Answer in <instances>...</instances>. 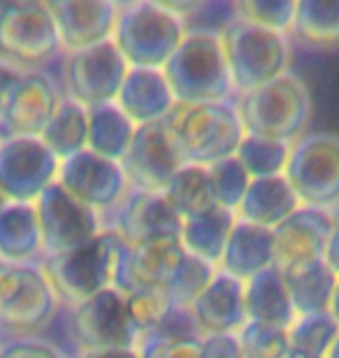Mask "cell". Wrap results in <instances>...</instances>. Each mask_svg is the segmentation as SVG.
<instances>
[{"instance_id":"obj_1","label":"cell","mask_w":339,"mask_h":358,"mask_svg":"<svg viewBox=\"0 0 339 358\" xmlns=\"http://www.w3.org/2000/svg\"><path fill=\"white\" fill-rule=\"evenodd\" d=\"M165 124L184 163L205 168L235 156L247 135L235 100L177 103Z\"/></svg>"},{"instance_id":"obj_2","label":"cell","mask_w":339,"mask_h":358,"mask_svg":"<svg viewBox=\"0 0 339 358\" xmlns=\"http://www.w3.org/2000/svg\"><path fill=\"white\" fill-rule=\"evenodd\" d=\"M163 73L179 105L233 100L235 89L221 33L209 28H191Z\"/></svg>"},{"instance_id":"obj_3","label":"cell","mask_w":339,"mask_h":358,"mask_svg":"<svg viewBox=\"0 0 339 358\" xmlns=\"http://www.w3.org/2000/svg\"><path fill=\"white\" fill-rule=\"evenodd\" d=\"M186 35L189 24L184 14L168 3L133 0L121 5L112 40L131 68H163Z\"/></svg>"},{"instance_id":"obj_4","label":"cell","mask_w":339,"mask_h":358,"mask_svg":"<svg viewBox=\"0 0 339 358\" xmlns=\"http://www.w3.org/2000/svg\"><path fill=\"white\" fill-rule=\"evenodd\" d=\"M237 110L249 135L293 145L312 121V93L305 80L286 73L254 91L237 96Z\"/></svg>"},{"instance_id":"obj_5","label":"cell","mask_w":339,"mask_h":358,"mask_svg":"<svg viewBox=\"0 0 339 358\" xmlns=\"http://www.w3.org/2000/svg\"><path fill=\"white\" fill-rule=\"evenodd\" d=\"M124 245L126 242L119 233L103 231L98 238L72 252L45 256L40 266L61 303L77 307L114 286V272Z\"/></svg>"},{"instance_id":"obj_6","label":"cell","mask_w":339,"mask_h":358,"mask_svg":"<svg viewBox=\"0 0 339 358\" xmlns=\"http://www.w3.org/2000/svg\"><path fill=\"white\" fill-rule=\"evenodd\" d=\"M221 40L237 96L288 73L291 45L286 33L270 31L237 17L223 28Z\"/></svg>"},{"instance_id":"obj_7","label":"cell","mask_w":339,"mask_h":358,"mask_svg":"<svg viewBox=\"0 0 339 358\" xmlns=\"http://www.w3.org/2000/svg\"><path fill=\"white\" fill-rule=\"evenodd\" d=\"M59 296L40 263L0 261V328L38 335L52 324Z\"/></svg>"},{"instance_id":"obj_8","label":"cell","mask_w":339,"mask_h":358,"mask_svg":"<svg viewBox=\"0 0 339 358\" xmlns=\"http://www.w3.org/2000/svg\"><path fill=\"white\" fill-rule=\"evenodd\" d=\"M284 175L302 205L333 212L339 207V135L316 131L295 140Z\"/></svg>"},{"instance_id":"obj_9","label":"cell","mask_w":339,"mask_h":358,"mask_svg":"<svg viewBox=\"0 0 339 358\" xmlns=\"http://www.w3.org/2000/svg\"><path fill=\"white\" fill-rule=\"evenodd\" d=\"M59 52V28L47 0L0 3V59L26 70V66H40Z\"/></svg>"},{"instance_id":"obj_10","label":"cell","mask_w":339,"mask_h":358,"mask_svg":"<svg viewBox=\"0 0 339 358\" xmlns=\"http://www.w3.org/2000/svg\"><path fill=\"white\" fill-rule=\"evenodd\" d=\"M59 170L61 159L40 138H0V193L10 203H35Z\"/></svg>"},{"instance_id":"obj_11","label":"cell","mask_w":339,"mask_h":358,"mask_svg":"<svg viewBox=\"0 0 339 358\" xmlns=\"http://www.w3.org/2000/svg\"><path fill=\"white\" fill-rule=\"evenodd\" d=\"M72 333L79 349H137V331L126 293L110 289L72 307Z\"/></svg>"},{"instance_id":"obj_12","label":"cell","mask_w":339,"mask_h":358,"mask_svg":"<svg viewBox=\"0 0 339 358\" xmlns=\"http://www.w3.org/2000/svg\"><path fill=\"white\" fill-rule=\"evenodd\" d=\"M35 210H38L45 256L72 252L105 231L100 212L77 200L59 182H54L35 200Z\"/></svg>"},{"instance_id":"obj_13","label":"cell","mask_w":339,"mask_h":358,"mask_svg":"<svg viewBox=\"0 0 339 358\" xmlns=\"http://www.w3.org/2000/svg\"><path fill=\"white\" fill-rule=\"evenodd\" d=\"M131 66L114 40L68 54L66 96L84 107L117 103Z\"/></svg>"},{"instance_id":"obj_14","label":"cell","mask_w":339,"mask_h":358,"mask_svg":"<svg viewBox=\"0 0 339 358\" xmlns=\"http://www.w3.org/2000/svg\"><path fill=\"white\" fill-rule=\"evenodd\" d=\"M105 231H114L126 245H137L147 240L175 238L182 240L184 219L179 217L165 193H151L133 189L112 212L100 214Z\"/></svg>"},{"instance_id":"obj_15","label":"cell","mask_w":339,"mask_h":358,"mask_svg":"<svg viewBox=\"0 0 339 358\" xmlns=\"http://www.w3.org/2000/svg\"><path fill=\"white\" fill-rule=\"evenodd\" d=\"M59 184L100 214L112 212L131 191L121 163L105 159L91 149L61 161Z\"/></svg>"},{"instance_id":"obj_16","label":"cell","mask_w":339,"mask_h":358,"mask_svg":"<svg viewBox=\"0 0 339 358\" xmlns=\"http://www.w3.org/2000/svg\"><path fill=\"white\" fill-rule=\"evenodd\" d=\"M184 166L175 142L170 138L168 124L154 121V124L137 126L135 138L121 159V168L133 189L163 193L177 170Z\"/></svg>"},{"instance_id":"obj_17","label":"cell","mask_w":339,"mask_h":358,"mask_svg":"<svg viewBox=\"0 0 339 358\" xmlns=\"http://www.w3.org/2000/svg\"><path fill=\"white\" fill-rule=\"evenodd\" d=\"M61 98L56 84L47 75L26 70L7 93L0 117V138H42L54 112L59 110Z\"/></svg>"},{"instance_id":"obj_18","label":"cell","mask_w":339,"mask_h":358,"mask_svg":"<svg viewBox=\"0 0 339 358\" xmlns=\"http://www.w3.org/2000/svg\"><path fill=\"white\" fill-rule=\"evenodd\" d=\"M59 28L61 49L68 54L114 38L121 5L114 0H47Z\"/></svg>"},{"instance_id":"obj_19","label":"cell","mask_w":339,"mask_h":358,"mask_svg":"<svg viewBox=\"0 0 339 358\" xmlns=\"http://www.w3.org/2000/svg\"><path fill=\"white\" fill-rule=\"evenodd\" d=\"M184 252L186 249L182 240L175 238L124 245L119 254L117 272H114V289H119L121 293H135L163 286Z\"/></svg>"},{"instance_id":"obj_20","label":"cell","mask_w":339,"mask_h":358,"mask_svg":"<svg viewBox=\"0 0 339 358\" xmlns=\"http://www.w3.org/2000/svg\"><path fill=\"white\" fill-rule=\"evenodd\" d=\"M333 235V214L302 205L291 219L274 228V266L286 270L298 263L319 261Z\"/></svg>"},{"instance_id":"obj_21","label":"cell","mask_w":339,"mask_h":358,"mask_svg":"<svg viewBox=\"0 0 339 358\" xmlns=\"http://www.w3.org/2000/svg\"><path fill=\"white\" fill-rule=\"evenodd\" d=\"M200 333L205 335H237L247 326V300L244 282L223 270H216L214 279L191 305Z\"/></svg>"},{"instance_id":"obj_22","label":"cell","mask_w":339,"mask_h":358,"mask_svg":"<svg viewBox=\"0 0 339 358\" xmlns=\"http://www.w3.org/2000/svg\"><path fill=\"white\" fill-rule=\"evenodd\" d=\"M117 103L137 126H142L168 119L177 100L163 68H131Z\"/></svg>"},{"instance_id":"obj_23","label":"cell","mask_w":339,"mask_h":358,"mask_svg":"<svg viewBox=\"0 0 339 358\" xmlns=\"http://www.w3.org/2000/svg\"><path fill=\"white\" fill-rule=\"evenodd\" d=\"M274 266V231L237 219L228 245L223 249L219 270L242 282Z\"/></svg>"},{"instance_id":"obj_24","label":"cell","mask_w":339,"mask_h":358,"mask_svg":"<svg viewBox=\"0 0 339 358\" xmlns=\"http://www.w3.org/2000/svg\"><path fill=\"white\" fill-rule=\"evenodd\" d=\"M300 207H302L300 198L295 196L286 175H277V177L251 179L247 196H244L235 214L237 219L274 231L286 219H291Z\"/></svg>"},{"instance_id":"obj_25","label":"cell","mask_w":339,"mask_h":358,"mask_svg":"<svg viewBox=\"0 0 339 358\" xmlns=\"http://www.w3.org/2000/svg\"><path fill=\"white\" fill-rule=\"evenodd\" d=\"M244 300H247V317L256 324H268L288 331L298 319L284 272L277 266L258 272L256 277L244 282Z\"/></svg>"},{"instance_id":"obj_26","label":"cell","mask_w":339,"mask_h":358,"mask_svg":"<svg viewBox=\"0 0 339 358\" xmlns=\"http://www.w3.org/2000/svg\"><path fill=\"white\" fill-rule=\"evenodd\" d=\"M45 259L35 203H7L0 210V261L35 263Z\"/></svg>"},{"instance_id":"obj_27","label":"cell","mask_w":339,"mask_h":358,"mask_svg":"<svg viewBox=\"0 0 339 358\" xmlns=\"http://www.w3.org/2000/svg\"><path fill=\"white\" fill-rule=\"evenodd\" d=\"M281 272H284L288 293H291L298 317L330 312L339 277L326 261L319 259L309 263H298V266H291Z\"/></svg>"},{"instance_id":"obj_28","label":"cell","mask_w":339,"mask_h":358,"mask_svg":"<svg viewBox=\"0 0 339 358\" xmlns=\"http://www.w3.org/2000/svg\"><path fill=\"white\" fill-rule=\"evenodd\" d=\"M237 214L223 207H212L198 217L184 219L182 226V245L189 254L198 256L212 266L219 268L223 249L228 245V238L233 233Z\"/></svg>"},{"instance_id":"obj_29","label":"cell","mask_w":339,"mask_h":358,"mask_svg":"<svg viewBox=\"0 0 339 358\" xmlns=\"http://www.w3.org/2000/svg\"><path fill=\"white\" fill-rule=\"evenodd\" d=\"M137 124L121 110L119 103L89 107V149L105 159L119 161L126 156L135 138Z\"/></svg>"},{"instance_id":"obj_30","label":"cell","mask_w":339,"mask_h":358,"mask_svg":"<svg viewBox=\"0 0 339 358\" xmlns=\"http://www.w3.org/2000/svg\"><path fill=\"white\" fill-rule=\"evenodd\" d=\"M61 161L89 149V107L68 96L61 98L59 110L40 138Z\"/></svg>"},{"instance_id":"obj_31","label":"cell","mask_w":339,"mask_h":358,"mask_svg":"<svg viewBox=\"0 0 339 358\" xmlns=\"http://www.w3.org/2000/svg\"><path fill=\"white\" fill-rule=\"evenodd\" d=\"M163 193L182 219L198 217V214L216 207L212 179H209V168L205 166L184 163V166L177 170V175L170 179V184L165 186Z\"/></svg>"},{"instance_id":"obj_32","label":"cell","mask_w":339,"mask_h":358,"mask_svg":"<svg viewBox=\"0 0 339 358\" xmlns=\"http://www.w3.org/2000/svg\"><path fill=\"white\" fill-rule=\"evenodd\" d=\"M302 42L316 47L339 45V0H298L293 31Z\"/></svg>"},{"instance_id":"obj_33","label":"cell","mask_w":339,"mask_h":358,"mask_svg":"<svg viewBox=\"0 0 339 358\" xmlns=\"http://www.w3.org/2000/svg\"><path fill=\"white\" fill-rule=\"evenodd\" d=\"M288 156H291V145L281 140L261 138V135H244L235 159L242 163L251 179L277 177L286 173Z\"/></svg>"},{"instance_id":"obj_34","label":"cell","mask_w":339,"mask_h":358,"mask_svg":"<svg viewBox=\"0 0 339 358\" xmlns=\"http://www.w3.org/2000/svg\"><path fill=\"white\" fill-rule=\"evenodd\" d=\"M337 338H339V324L330 312L302 314V317L295 319V324L288 328L291 352L302 354V356L326 358Z\"/></svg>"},{"instance_id":"obj_35","label":"cell","mask_w":339,"mask_h":358,"mask_svg":"<svg viewBox=\"0 0 339 358\" xmlns=\"http://www.w3.org/2000/svg\"><path fill=\"white\" fill-rule=\"evenodd\" d=\"M216 270L219 268L212 266V263L184 252L182 259L177 261V266L172 268L170 277L165 279L163 289L168 293V298L172 300V305L191 307L198 300L200 293L209 286V282L214 279Z\"/></svg>"},{"instance_id":"obj_36","label":"cell","mask_w":339,"mask_h":358,"mask_svg":"<svg viewBox=\"0 0 339 358\" xmlns=\"http://www.w3.org/2000/svg\"><path fill=\"white\" fill-rule=\"evenodd\" d=\"M244 358H291V340L288 331L268 324L247 321V326L237 333Z\"/></svg>"},{"instance_id":"obj_37","label":"cell","mask_w":339,"mask_h":358,"mask_svg":"<svg viewBox=\"0 0 339 358\" xmlns=\"http://www.w3.org/2000/svg\"><path fill=\"white\" fill-rule=\"evenodd\" d=\"M209 179H212L216 205L230 212H235L237 207H240L251 184L249 173L242 168V163L237 161L235 156L209 166Z\"/></svg>"},{"instance_id":"obj_38","label":"cell","mask_w":339,"mask_h":358,"mask_svg":"<svg viewBox=\"0 0 339 358\" xmlns=\"http://www.w3.org/2000/svg\"><path fill=\"white\" fill-rule=\"evenodd\" d=\"M235 7L240 19L288 35L293 31L298 3L295 0H240Z\"/></svg>"},{"instance_id":"obj_39","label":"cell","mask_w":339,"mask_h":358,"mask_svg":"<svg viewBox=\"0 0 339 358\" xmlns=\"http://www.w3.org/2000/svg\"><path fill=\"white\" fill-rule=\"evenodd\" d=\"M128 307H131L133 321L137 331L144 338L165 319V314L170 312L172 300L168 298L163 286H154V289H142L135 293H126Z\"/></svg>"},{"instance_id":"obj_40","label":"cell","mask_w":339,"mask_h":358,"mask_svg":"<svg viewBox=\"0 0 339 358\" xmlns=\"http://www.w3.org/2000/svg\"><path fill=\"white\" fill-rule=\"evenodd\" d=\"M144 338H165V340H203L200 326L193 317L191 307L172 305L165 319Z\"/></svg>"},{"instance_id":"obj_41","label":"cell","mask_w":339,"mask_h":358,"mask_svg":"<svg viewBox=\"0 0 339 358\" xmlns=\"http://www.w3.org/2000/svg\"><path fill=\"white\" fill-rule=\"evenodd\" d=\"M137 354L140 358H203V340L142 338Z\"/></svg>"},{"instance_id":"obj_42","label":"cell","mask_w":339,"mask_h":358,"mask_svg":"<svg viewBox=\"0 0 339 358\" xmlns=\"http://www.w3.org/2000/svg\"><path fill=\"white\" fill-rule=\"evenodd\" d=\"M0 358H66V356L54 345H49V342L35 338H21L0 347Z\"/></svg>"},{"instance_id":"obj_43","label":"cell","mask_w":339,"mask_h":358,"mask_svg":"<svg viewBox=\"0 0 339 358\" xmlns=\"http://www.w3.org/2000/svg\"><path fill=\"white\" fill-rule=\"evenodd\" d=\"M203 358H244L237 335H205Z\"/></svg>"},{"instance_id":"obj_44","label":"cell","mask_w":339,"mask_h":358,"mask_svg":"<svg viewBox=\"0 0 339 358\" xmlns=\"http://www.w3.org/2000/svg\"><path fill=\"white\" fill-rule=\"evenodd\" d=\"M26 70L14 66L12 61L7 59H0V117H3V107H5V100H7V93L12 91V87L21 80Z\"/></svg>"},{"instance_id":"obj_45","label":"cell","mask_w":339,"mask_h":358,"mask_svg":"<svg viewBox=\"0 0 339 358\" xmlns=\"http://www.w3.org/2000/svg\"><path fill=\"white\" fill-rule=\"evenodd\" d=\"M70 358H140L137 349H77Z\"/></svg>"},{"instance_id":"obj_46","label":"cell","mask_w":339,"mask_h":358,"mask_svg":"<svg viewBox=\"0 0 339 358\" xmlns=\"http://www.w3.org/2000/svg\"><path fill=\"white\" fill-rule=\"evenodd\" d=\"M323 261L328 263L333 272L339 277V224H333V235L328 240L326 254H323Z\"/></svg>"},{"instance_id":"obj_47","label":"cell","mask_w":339,"mask_h":358,"mask_svg":"<svg viewBox=\"0 0 339 358\" xmlns=\"http://www.w3.org/2000/svg\"><path fill=\"white\" fill-rule=\"evenodd\" d=\"M330 314L337 319L339 324V284H337V291H335V298H333V305H330Z\"/></svg>"},{"instance_id":"obj_48","label":"cell","mask_w":339,"mask_h":358,"mask_svg":"<svg viewBox=\"0 0 339 358\" xmlns=\"http://www.w3.org/2000/svg\"><path fill=\"white\" fill-rule=\"evenodd\" d=\"M326 358H339V338L335 340V345L330 347V352H328V356Z\"/></svg>"},{"instance_id":"obj_49","label":"cell","mask_w":339,"mask_h":358,"mask_svg":"<svg viewBox=\"0 0 339 358\" xmlns=\"http://www.w3.org/2000/svg\"><path fill=\"white\" fill-rule=\"evenodd\" d=\"M7 203H10V200H7V198L3 196V193H0V210H3V207H5Z\"/></svg>"},{"instance_id":"obj_50","label":"cell","mask_w":339,"mask_h":358,"mask_svg":"<svg viewBox=\"0 0 339 358\" xmlns=\"http://www.w3.org/2000/svg\"><path fill=\"white\" fill-rule=\"evenodd\" d=\"M291 358H316V356H302V354H291Z\"/></svg>"}]
</instances>
